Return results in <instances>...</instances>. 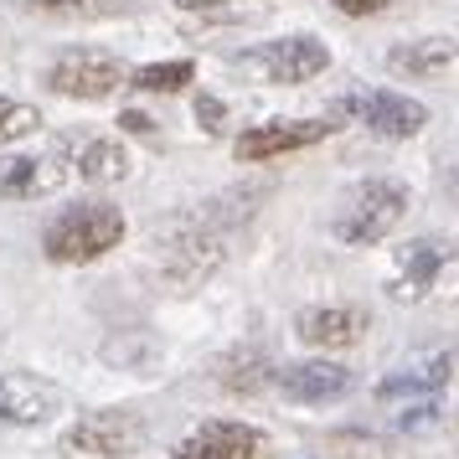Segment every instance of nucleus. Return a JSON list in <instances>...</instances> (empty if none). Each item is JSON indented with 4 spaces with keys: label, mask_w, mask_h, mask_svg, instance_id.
<instances>
[{
    "label": "nucleus",
    "mask_w": 459,
    "mask_h": 459,
    "mask_svg": "<svg viewBox=\"0 0 459 459\" xmlns=\"http://www.w3.org/2000/svg\"><path fill=\"white\" fill-rule=\"evenodd\" d=\"M243 73L264 78V83H279V88H294V83H310L331 67V47L320 37H273V42L253 47L238 57Z\"/></svg>",
    "instance_id": "nucleus-6"
},
{
    "label": "nucleus",
    "mask_w": 459,
    "mask_h": 459,
    "mask_svg": "<svg viewBox=\"0 0 459 459\" xmlns=\"http://www.w3.org/2000/svg\"><path fill=\"white\" fill-rule=\"evenodd\" d=\"M269 351H258V346H238L217 361V382L228 387V393H258L264 382H269Z\"/></svg>",
    "instance_id": "nucleus-17"
},
{
    "label": "nucleus",
    "mask_w": 459,
    "mask_h": 459,
    "mask_svg": "<svg viewBox=\"0 0 459 459\" xmlns=\"http://www.w3.org/2000/svg\"><path fill=\"white\" fill-rule=\"evenodd\" d=\"M449 243L444 238H413V243H403L393 248V273H387V294H393L397 305H418V299H429V290L438 284V273L449 264Z\"/></svg>",
    "instance_id": "nucleus-9"
},
{
    "label": "nucleus",
    "mask_w": 459,
    "mask_h": 459,
    "mask_svg": "<svg viewBox=\"0 0 459 459\" xmlns=\"http://www.w3.org/2000/svg\"><path fill=\"white\" fill-rule=\"evenodd\" d=\"M63 387L31 372H0V423H47L63 413Z\"/></svg>",
    "instance_id": "nucleus-10"
},
{
    "label": "nucleus",
    "mask_w": 459,
    "mask_h": 459,
    "mask_svg": "<svg viewBox=\"0 0 459 459\" xmlns=\"http://www.w3.org/2000/svg\"><path fill=\"white\" fill-rule=\"evenodd\" d=\"M16 5H31V11H78V5H93V0H16Z\"/></svg>",
    "instance_id": "nucleus-23"
},
{
    "label": "nucleus",
    "mask_w": 459,
    "mask_h": 459,
    "mask_svg": "<svg viewBox=\"0 0 459 459\" xmlns=\"http://www.w3.org/2000/svg\"><path fill=\"white\" fill-rule=\"evenodd\" d=\"M455 63H459V42H449V37H423V42H403L387 52V67L403 73V78H434Z\"/></svg>",
    "instance_id": "nucleus-16"
},
{
    "label": "nucleus",
    "mask_w": 459,
    "mask_h": 459,
    "mask_svg": "<svg viewBox=\"0 0 459 459\" xmlns=\"http://www.w3.org/2000/svg\"><path fill=\"white\" fill-rule=\"evenodd\" d=\"M125 243V212L108 202H73L42 232V253L52 264H99Z\"/></svg>",
    "instance_id": "nucleus-1"
},
{
    "label": "nucleus",
    "mask_w": 459,
    "mask_h": 459,
    "mask_svg": "<svg viewBox=\"0 0 459 459\" xmlns=\"http://www.w3.org/2000/svg\"><path fill=\"white\" fill-rule=\"evenodd\" d=\"M196 125L207 129V134H222V125H228V108H222V99L196 93Z\"/></svg>",
    "instance_id": "nucleus-20"
},
{
    "label": "nucleus",
    "mask_w": 459,
    "mask_h": 459,
    "mask_svg": "<svg viewBox=\"0 0 459 459\" xmlns=\"http://www.w3.org/2000/svg\"><path fill=\"white\" fill-rule=\"evenodd\" d=\"M145 418L129 408H104V413H83L73 429L63 434V455L67 459H129L145 449Z\"/></svg>",
    "instance_id": "nucleus-3"
},
{
    "label": "nucleus",
    "mask_w": 459,
    "mask_h": 459,
    "mask_svg": "<svg viewBox=\"0 0 459 459\" xmlns=\"http://www.w3.org/2000/svg\"><path fill=\"white\" fill-rule=\"evenodd\" d=\"M129 83L125 63L114 52H99V47H67L57 52V63L47 67V88L63 93V99H78V104H99L108 93H119Z\"/></svg>",
    "instance_id": "nucleus-5"
},
{
    "label": "nucleus",
    "mask_w": 459,
    "mask_h": 459,
    "mask_svg": "<svg viewBox=\"0 0 459 459\" xmlns=\"http://www.w3.org/2000/svg\"><path fill=\"white\" fill-rule=\"evenodd\" d=\"M331 119H269V125H253L232 140V155L238 166H269V160H284V155H299V150L331 140Z\"/></svg>",
    "instance_id": "nucleus-7"
},
{
    "label": "nucleus",
    "mask_w": 459,
    "mask_h": 459,
    "mask_svg": "<svg viewBox=\"0 0 459 459\" xmlns=\"http://www.w3.org/2000/svg\"><path fill=\"white\" fill-rule=\"evenodd\" d=\"M264 455H269L264 429H253L243 418H212L202 429H191L166 459H264Z\"/></svg>",
    "instance_id": "nucleus-8"
},
{
    "label": "nucleus",
    "mask_w": 459,
    "mask_h": 459,
    "mask_svg": "<svg viewBox=\"0 0 459 459\" xmlns=\"http://www.w3.org/2000/svg\"><path fill=\"white\" fill-rule=\"evenodd\" d=\"M196 83V63H145L129 73V88H140V93H181V88Z\"/></svg>",
    "instance_id": "nucleus-18"
},
{
    "label": "nucleus",
    "mask_w": 459,
    "mask_h": 459,
    "mask_svg": "<svg viewBox=\"0 0 459 459\" xmlns=\"http://www.w3.org/2000/svg\"><path fill=\"white\" fill-rule=\"evenodd\" d=\"M331 119H351L377 140H413L418 129L429 125V108L408 99V93H393V88H367V93H346L331 104Z\"/></svg>",
    "instance_id": "nucleus-4"
},
{
    "label": "nucleus",
    "mask_w": 459,
    "mask_h": 459,
    "mask_svg": "<svg viewBox=\"0 0 459 459\" xmlns=\"http://www.w3.org/2000/svg\"><path fill=\"white\" fill-rule=\"evenodd\" d=\"M73 166H78L83 181L108 186V181L129 176V150L119 140H108V134H83V140H73Z\"/></svg>",
    "instance_id": "nucleus-15"
},
{
    "label": "nucleus",
    "mask_w": 459,
    "mask_h": 459,
    "mask_svg": "<svg viewBox=\"0 0 459 459\" xmlns=\"http://www.w3.org/2000/svg\"><path fill=\"white\" fill-rule=\"evenodd\" d=\"M67 160L63 155H0V196L5 202H37L63 191Z\"/></svg>",
    "instance_id": "nucleus-11"
},
{
    "label": "nucleus",
    "mask_w": 459,
    "mask_h": 459,
    "mask_svg": "<svg viewBox=\"0 0 459 459\" xmlns=\"http://www.w3.org/2000/svg\"><path fill=\"white\" fill-rule=\"evenodd\" d=\"M449 356H423V361H408V367H397L393 377H382L377 382V403H397V397H434L444 382H449Z\"/></svg>",
    "instance_id": "nucleus-14"
},
{
    "label": "nucleus",
    "mask_w": 459,
    "mask_h": 459,
    "mask_svg": "<svg viewBox=\"0 0 459 459\" xmlns=\"http://www.w3.org/2000/svg\"><path fill=\"white\" fill-rule=\"evenodd\" d=\"M393 0H335V11L341 16H377V11H387Z\"/></svg>",
    "instance_id": "nucleus-22"
},
{
    "label": "nucleus",
    "mask_w": 459,
    "mask_h": 459,
    "mask_svg": "<svg viewBox=\"0 0 459 459\" xmlns=\"http://www.w3.org/2000/svg\"><path fill=\"white\" fill-rule=\"evenodd\" d=\"M119 129H125V134H145V140H155V119H150L145 108H125V114H119Z\"/></svg>",
    "instance_id": "nucleus-21"
},
{
    "label": "nucleus",
    "mask_w": 459,
    "mask_h": 459,
    "mask_svg": "<svg viewBox=\"0 0 459 459\" xmlns=\"http://www.w3.org/2000/svg\"><path fill=\"white\" fill-rule=\"evenodd\" d=\"M42 129V108L22 104V99H0V150L16 145V140H31Z\"/></svg>",
    "instance_id": "nucleus-19"
},
{
    "label": "nucleus",
    "mask_w": 459,
    "mask_h": 459,
    "mask_svg": "<svg viewBox=\"0 0 459 459\" xmlns=\"http://www.w3.org/2000/svg\"><path fill=\"white\" fill-rule=\"evenodd\" d=\"M181 11H217V5H228V0H176Z\"/></svg>",
    "instance_id": "nucleus-24"
},
{
    "label": "nucleus",
    "mask_w": 459,
    "mask_h": 459,
    "mask_svg": "<svg viewBox=\"0 0 459 459\" xmlns=\"http://www.w3.org/2000/svg\"><path fill=\"white\" fill-rule=\"evenodd\" d=\"M294 331H299V341H310V346L346 351V346H356V341L367 335V315L356 310V305H320V310L299 315Z\"/></svg>",
    "instance_id": "nucleus-13"
},
{
    "label": "nucleus",
    "mask_w": 459,
    "mask_h": 459,
    "mask_svg": "<svg viewBox=\"0 0 459 459\" xmlns=\"http://www.w3.org/2000/svg\"><path fill=\"white\" fill-rule=\"evenodd\" d=\"M408 217V186L403 181H361L351 186V196L341 202L331 232L346 248H372L387 232Z\"/></svg>",
    "instance_id": "nucleus-2"
},
{
    "label": "nucleus",
    "mask_w": 459,
    "mask_h": 459,
    "mask_svg": "<svg viewBox=\"0 0 459 459\" xmlns=\"http://www.w3.org/2000/svg\"><path fill=\"white\" fill-rule=\"evenodd\" d=\"M273 382L290 403H335L351 393V372L341 361H290L273 372Z\"/></svg>",
    "instance_id": "nucleus-12"
}]
</instances>
